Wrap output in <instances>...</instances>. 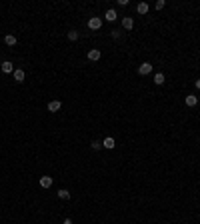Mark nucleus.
Segmentation results:
<instances>
[{
  "instance_id": "nucleus-1",
  "label": "nucleus",
  "mask_w": 200,
  "mask_h": 224,
  "mask_svg": "<svg viewBox=\"0 0 200 224\" xmlns=\"http://www.w3.org/2000/svg\"><path fill=\"white\" fill-rule=\"evenodd\" d=\"M100 26H102V20H100L98 16H92V18L88 20V28L90 30H98Z\"/></svg>"
},
{
  "instance_id": "nucleus-2",
  "label": "nucleus",
  "mask_w": 200,
  "mask_h": 224,
  "mask_svg": "<svg viewBox=\"0 0 200 224\" xmlns=\"http://www.w3.org/2000/svg\"><path fill=\"white\" fill-rule=\"evenodd\" d=\"M138 72L142 74V76L150 74V72H152V64H150V62H142V64H140V68H138Z\"/></svg>"
},
{
  "instance_id": "nucleus-3",
  "label": "nucleus",
  "mask_w": 200,
  "mask_h": 224,
  "mask_svg": "<svg viewBox=\"0 0 200 224\" xmlns=\"http://www.w3.org/2000/svg\"><path fill=\"white\" fill-rule=\"evenodd\" d=\"M60 100H50L48 102V110H50V112H58V110H60Z\"/></svg>"
},
{
  "instance_id": "nucleus-4",
  "label": "nucleus",
  "mask_w": 200,
  "mask_h": 224,
  "mask_svg": "<svg viewBox=\"0 0 200 224\" xmlns=\"http://www.w3.org/2000/svg\"><path fill=\"white\" fill-rule=\"evenodd\" d=\"M40 186L42 188H50L52 186V176H42L40 178Z\"/></svg>"
},
{
  "instance_id": "nucleus-5",
  "label": "nucleus",
  "mask_w": 200,
  "mask_h": 224,
  "mask_svg": "<svg viewBox=\"0 0 200 224\" xmlns=\"http://www.w3.org/2000/svg\"><path fill=\"white\" fill-rule=\"evenodd\" d=\"M102 146H104V148H108V150H112V148L116 146V142H114V138H110V136H108V138H104Z\"/></svg>"
},
{
  "instance_id": "nucleus-6",
  "label": "nucleus",
  "mask_w": 200,
  "mask_h": 224,
  "mask_svg": "<svg viewBox=\"0 0 200 224\" xmlns=\"http://www.w3.org/2000/svg\"><path fill=\"white\" fill-rule=\"evenodd\" d=\"M198 104V98H196L194 94H188L186 96V106H196Z\"/></svg>"
},
{
  "instance_id": "nucleus-7",
  "label": "nucleus",
  "mask_w": 200,
  "mask_h": 224,
  "mask_svg": "<svg viewBox=\"0 0 200 224\" xmlns=\"http://www.w3.org/2000/svg\"><path fill=\"white\" fill-rule=\"evenodd\" d=\"M88 60H100V50L92 48L90 52H88Z\"/></svg>"
},
{
  "instance_id": "nucleus-8",
  "label": "nucleus",
  "mask_w": 200,
  "mask_h": 224,
  "mask_svg": "<svg viewBox=\"0 0 200 224\" xmlns=\"http://www.w3.org/2000/svg\"><path fill=\"white\" fill-rule=\"evenodd\" d=\"M4 42L8 44V46H14V44H16V36H14V34H6V36H4Z\"/></svg>"
},
{
  "instance_id": "nucleus-9",
  "label": "nucleus",
  "mask_w": 200,
  "mask_h": 224,
  "mask_svg": "<svg viewBox=\"0 0 200 224\" xmlns=\"http://www.w3.org/2000/svg\"><path fill=\"white\" fill-rule=\"evenodd\" d=\"M122 26H124V28H132V26H134V20L132 18H130V16H126V18H122Z\"/></svg>"
},
{
  "instance_id": "nucleus-10",
  "label": "nucleus",
  "mask_w": 200,
  "mask_h": 224,
  "mask_svg": "<svg viewBox=\"0 0 200 224\" xmlns=\"http://www.w3.org/2000/svg\"><path fill=\"white\" fill-rule=\"evenodd\" d=\"M106 20H108V22H114L116 20V10H106Z\"/></svg>"
},
{
  "instance_id": "nucleus-11",
  "label": "nucleus",
  "mask_w": 200,
  "mask_h": 224,
  "mask_svg": "<svg viewBox=\"0 0 200 224\" xmlns=\"http://www.w3.org/2000/svg\"><path fill=\"white\" fill-rule=\"evenodd\" d=\"M2 72H4V74H8V72H14L12 62H4V64H2Z\"/></svg>"
},
{
  "instance_id": "nucleus-12",
  "label": "nucleus",
  "mask_w": 200,
  "mask_h": 224,
  "mask_svg": "<svg viewBox=\"0 0 200 224\" xmlns=\"http://www.w3.org/2000/svg\"><path fill=\"white\" fill-rule=\"evenodd\" d=\"M136 10H138V14H146V12H148V4H146V2H140V4L136 6Z\"/></svg>"
},
{
  "instance_id": "nucleus-13",
  "label": "nucleus",
  "mask_w": 200,
  "mask_h": 224,
  "mask_svg": "<svg viewBox=\"0 0 200 224\" xmlns=\"http://www.w3.org/2000/svg\"><path fill=\"white\" fill-rule=\"evenodd\" d=\"M58 198H62V200H68V198H70V192L62 188V190H58Z\"/></svg>"
},
{
  "instance_id": "nucleus-14",
  "label": "nucleus",
  "mask_w": 200,
  "mask_h": 224,
  "mask_svg": "<svg viewBox=\"0 0 200 224\" xmlns=\"http://www.w3.org/2000/svg\"><path fill=\"white\" fill-rule=\"evenodd\" d=\"M14 80H18V82L24 80V72L22 70H14Z\"/></svg>"
},
{
  "instance_id": "nucleus-15",
  "label": "nucleus",
  "mask_w": 200,
  "mask_h": 224,
  "mask_svg": "<svg viewBox=\"0 0 200 224\" xmlns=\"http://www.w3.org/2000/svg\"><path fill=\"white\" fill-rule=\"evenodd\" d=\"M154 82H156V84H164V74H162V72H158L156 76H154Z\"/></svg>"
},
{
  "instance_id": "nucleus-16",
  "label": "nucleus",
  "mask_w": 200,
  "mask_h": 224,
  "mask_svg": "<svg viewBox=\"0 0 200 224\" xmlns=\"http://www.w3.org/2000/svg\"><path fill=\"white\" fill-rule=\"evenodd\" d=\"M76 38H78V32H76V30H70V32H68V40H72V42H74Z\"/></svg>"
},
{
  "instance_id": "nucleus-17",
  "label": "nucleus",
  "mask_w": 200,
  "mask_h": 224,
  "mask_svg": "<svg viewBox=\"0 0 200 224\" xmlns=\"http://www.w3.org/2000/svg\"><path fill=\"white\" fill-rule=\"evenodd\" d=\"M164 4H166L164 0H158V2H156V8H158V10H162V8H164Z\"/></svg>"
},
{
  "instance_id": "nucleus-18",
  "label": "nucleus",
  "mask_w": 200,
  "mask_h": 224,
  "mask_svg": "<svg viewBox=\"0 0 200 224\" xmlns=\"http://www.w3.org/2000/svg\"><path fill=\"white\" fill-rule=\"evenodd\" d=\"M92 148H94V150H98V148H100V142H98V140H94V142H92Z\"/></svg>"
},
{
  "instance_id": "nucleus-19",
  "label": "nucleus",
  "mask_w": 200,
  "mask_h": 224,
  "mask_svg": "<svg viewBox=\"0 0 200 224\" xmlns=\"http://www.w3.org/2000/svg\"><path fill=\"white\" fill-rule=\"evenodd\" d=\"M62 224H72V220H70V218H66V220H64Z\"/></svg>"
},
{
  "instance_id": "nucleus-20",
  "label": "nucleus",
  "mask_w": 200,
  "mask_h": 224,
  "mask_svg": "<svg viewBox=\"0 0 200 224\" xmlns=\"http://www.w3.org/2000/svg\"><path fill=\"white\" fill-rule=\"evenodd\" d=\"M196 88H200V80H196Z\"/></svg>"
}]
</instances>
